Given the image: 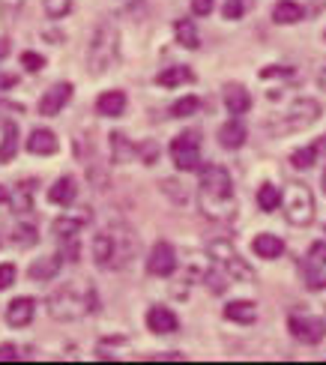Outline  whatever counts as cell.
<instances>
[{"label":"cell","instance_id":"40","mask_svg":"<svg viewBox=\"0 0 326 365\" xmlns=\"http://www.w3.org/2000/svg\"><path fill=\"white\" fill-rule=\"evenodd\" d=\"M9 284H15V267L12 264H0V291H6Z\"/></svg>","mask_w":326,"mask_h":365},{"label":"cell","instance_id":"24","mask_svg":"<svg viewBox=\"0 0 326 365\" xmlns=\"http://www.w3.org/2000/svg\"><path fill=\"white\" fill-rule=\"evenodd\" d=\"M108 144H111V162L114 165H123V162H129L132 156H138V144H132L123 132L108 135Z\"/></svg>","mask_w":326,"mask_h":365},{"label":"cell","instance_id":"13","mask_svg":"<svg viewBox=\"0 0 326 365\" xmlns=\"http://www.w3.org/2000/svg\"><path fill=\"white\" fill-rule=\"evenodd\" d=\"M34 312H36V299L34 297H15L9 306H6V324L12 329H21L34 321Z\"/></svg>","mask_w":326,"mask_h":365},{"label":"cell","instance_id":"52","mask_svg":"<svg viewBox=\"0 0 326 365\" xmlns=\"http://www.w3.org/2000/svg\"><path fill=\"white\" fill-rule=\"evenodd\" d=\"M323 39H326V30H323Z\"/></svg>","mask_w":326,"mask_h":365},{"label":"cell","instance_id":"25","mask_svg":"<svg viewBox=\"0 0 326 365\" xmlns=\"http://www.w3.org/2000/svg\"><path fill=\"white\" fill-rule=\"evenodd\" d=\"M302 19H305V9H302V4H297V0H278L275 9H272L275 24H300Z\"/></svg>","mask_w":326,"mask_h":365},{"label":"cell","instance_id":"23","mask_svg":"<svg viewBox=\"0 0 326 365\" xmlns=\"http://www.w3.org/2000/svg\"><path fill=\"white\" fill-rule=\"evenodd\" d=\"M195 81V72H192V66H185V63H177V66H168V69H162L159 75H156V84L159 87H180V84H192Z\"/></svg>","mask_w":326,"mask_h":365},{"label":"cell","instance_id":"48","mask_svg":"<svg viewBox=\"0 0 326 365\" xmlns=\"http://www.w3.org/2000/svg\"><path fill=\"white\" fill-rule=\"evenodd\" d=\"M9 54V39H0V60Z\"/></svg>","mask_w":326,"mask_h":365},{"label":"cell","instance_id":"8","mask_svg":"<svg viewBox=\"0 0 326 365\" xmlns=\"http://www.w3.org/2000/svg\"><path fill=\"white\" fill-rule=\"evenodd\" d=\"M168 150L180 171H200V135L195 129L180 132Z\"/></svg>","mask_w":326,"mask_h":365},{"label":"cell","instance_id":"30","mask_svg":"<svg viewBox=\"0 0 326 365\" xmlns=\"http://www.w3.org/2000/svg\"><path fill=\"white\" fill-rule=\"evenodd\" d=\"M15 153H19V126H15L12 120H6L4 123V141H0V165L12 162Z\"/></svg>","mask_w":326,"mask_h":365},{"label":"cell","instance_id":"44","mask_svg":"<svg viewBox=\"0 0 326 365\" xmlns=\"http://www.w3.org/2000/svg\"><path fill=\"white\" fill-rule=\"evenodd\" d=\"M308 291H326V276H312L308 279Z\"/></svg>","mask_w":326,"mask_h":365},{"label":"cell","instance_id":"16","mask_svg":"<svg viewBox=\"0 0 326 365\" xmlns=\"http://www.w3.org/2000/svg\"><path fill=\"white\" fill-rule=\"evenodd\" d=\"M126 105H129L126 90H105V93L96 96V111L102 117H120L126 111Z\"/></svg>","mask_w":326,"mask_h":365},{"label":"cell","instance_id":"21","mask_svg":"<svg viewBox=\"0 0 326 365\" xmlns=\"http://www.w3.org/2000/svg\"><path fill=\"white\" fill-rule=\"evenodd\" d=\"M245 141H248V129L243 126L240 117L228 120V123L219 129V144H222L225 150H240Z\"/></svg>","mask_w":326,"mask_h":365},{"label":"cell","instance_id":"3","mask_svg":"<svg viewBox=\"0 0 326 365\" xmlns=\"http://www.w3.org/2000/svg\"><path fill=\"white\" fill-rule=\"evenodd\" d=\"M49 317L54 321H81V317L93 314L99 309V294L93 282L87 279H72L66 284H60L54 294H49Z\"/></svg>","mask_w":326,"mask_h":365},{"label":"cell","instance_id":"32","mask_svg":"<svg viewBox=\"0 0 326 365\" xmlns=\"http://www.w3.org/2000/svg\"><path fill=\"white\" fill-rule=\"evenodd\" d=\"M252 6H255V0H225L222 4V15L228 21H240L245 12H252Z\"/></svg>","mask_w":326,"mask_h":365},{"label":"cell","instance_id":"31","mask_svg":"<svg viewBox=\"0 0 326 365\" xmlns=\"http://www.w3.org/2000/svg\"><path fill=\"white\" fill-rule=\"evenodd\" d=\"M9 240L15 242V246L27 249V246H36V242H39V231H36L34 225H15L12 234H9Z\"/></svg>","mask_w":326,"mask_h":365},{"label":"cell","instance_id":"37","mask_svg":"<svg viewBox=\"0 0 326 365\" xmlns=\"http://www.w3.org/2000/svg\"><path fill=\"white\" fill-rule=\"evenodd\" d=\"M138 156L144 159V165H153L159 159V144L156 141H144V144H138Z\"/></svg>","mask_w":326,"mask_h":365},{"label":"cell","instance_id":"22","mask_svg":"<svg viewBox=\"0 0 326 365\" xmlns=\"http://www.w3.org/2000/svg\"><path fill=\"white\" fill-rule=\"evenodd\" d=\"M75 197H78V182H75V177H60L54 186L49 189V201L57 204V207L75 204Z\"/></svg>","mask_w":326,"mask_h":365},{"label":"cell","instance_id":"51","mask_svg":"<svg viewBox=\"0 0 326 365\" xmlns=\"http://www.w3.org/2000/svg\"><path fill=\"white\" fill-rule=\"evenodd\" d=\"M4 108H6V105H4V102H0V114H4Z\"/></svg>","mask_w":326,"mask_h":365},{"label":"cell","instance_id":"46","mask_svg":"<svg viewBox=\"0 0 326 365\" xmlns=\"http://www.w3.org/2000/svg\"><path fill=\"white\" fill-rule=\"evenodd\" d=\"M147 359H185L183 354H153V356H147Z\"/></svg>","mask_w":326,"mask_h":365},{"label":"cell","instance_id":"50","mask_svg":"<svg viewBox=\"0 0 326 365\" xmlns=\"http://www.w3.org/2000/svg\"><path fill=\"white\" fill-rule=\"evenodd\" d=\"M320 186H323V195H326V168H323V180H320Z\"/></svg>","mask_w":326,"mask_h":365},{"label":"cell","instance_id":"27","mask_svg":"<svg viewBox=\"0 0 326 365\" xmlns=\"http://www.w3.org/2000/svg\"><path fill=\"white\" fill-rule=\"evenodd\" d=\"M323 144H326V138H323V141H315V144H308V147H302V150H293V153H290V165H293L297 171H308V168H312V165L317 162Z\"/></svg>","mask_w":326,"mask_h":365},{"label":"cell","instance_id":"38","mask_svg":"<svg viewBox=\"0 0 326 365\" xmlns=\"http://www.w3.org/2000/svg\"><path fill=\"white\" fill-rule=\"evenodd\" d=\"M21 66H24L27 72H39V69L45 66V57L36 54V51H24V54H21Z\"/></svg>","mask_w":326,"mask_h":365},{"label":"cell","instance_id":"17","mask_svg":"<svg viewBox=\"0 0 326 365\" xmlns=\"http://www.w3.org/2000/svg\"><path fill=\"white\" fill-rule=\"evenodd\" d=\"M225 321L240 324V327H252L258 321V306L252 299H234L225 306Z\"/></svg>","mask_w":326,"mask_h":365},{"label":"cell","instance_id":"28","mask_svg":"<svg viewBox=\"0 0 326 365\" xmlns=\"http://www.w3.org/2000/svg\"><path fill=\"white\" fill-rule=\"evenodd\" d=\"M90 222V212L84 210L78 219L75 216H60V219H54V225H51V231L63 240V237H78V231H81V225H87Z\"/></svg>","mask_w":326,"mask_h":365},{"label":"cell","instance_id":"20","mask_svg":"<svg viewBox=\"0 0 326 365\" xmlns=\"http://www.w3.org/2000/svg\"><path fill=\"white\" fill-rule=\"evenodd\" d=\"M252 252L258 257H263V261H275V257L285 255V240L275 234H258L252 240Z\"/></svg>","mask_w":326,"mask_h":365},{"label":"cell","instance_id":"41","mask_svg":"<svg viewBox=\"0 0 326 365\" xmlns=\"http://www.w3.org/2000/svg\"><path fill=\"white\" fill-rule=\"evenodd\" d=\"M213 4H215V0H192V12L204 19V15H210V12H213Z\"/></svg>","mask_w":326,"mask_h":365},{"label":"cell","instance_id":"33","mask_svg":"<svg viewBox=\"0 0 326 365\" xmlns=\"http://www.w3.org/2000/svg\"><path fill=\"white\" fill-rule=\"evenodd\" d=\"M200 111V99L198 96H183L170 105V117H192Z\"/></svg>","mask_w":326,"mask_h":365},{"label":"cell","instance_id":"36","mask_svg":"<svg viewBox=\"0 0 326 365\" xmlns=\"http://www.w3.org/2000/svg\"><path fill=\"white\" fill-rule=\"evenodd\" d=\"M305 257H308V264H312V267H326V240L312 242Z\"/></svg>","mask_w":326,"mask_h":365},{"label":"cell","instance_id":"19","mask_svg":"<svg viewBox=\"0 0 326 365\" xmlns=\"http://www.w3.org/2000/svg\"><path fill=\"white\" fill-rule=\"evenodd\" d=\"M34 186H36V180H19L15 182V189L9 192V207L12 212H30L34 210Z\"/></svg>","mask_w":326,"mask_h":365},{"label":"cell","instance_id":"6","mask_svg":"<svg viewBox=\"0 0 326 365\" xmlns=\"http://www.w3.org/2000/svg\"><path fill=\"white\" fill-rule=\"evenodd\" d=\"M285 219L297 227H305L315 222V195L305 182H290V189L285 192Z\"/></svg>","mask_w":326,"mask_h":365},{"label":"cell","instance_id":"47","mask_svg":"<svg viewBox=\"0 0 326 365\" xmlns=\"http://www.w3.org/2000/svg\"><path fill=\"white\" fill-rule=\"evenodd\" d=\"M317 87H320L323 93H326V66H323V69L317 72Z\"/></svg>","mask_w":326,"mask_h":365},{"label":"cell","instance_id":"4","mask_svg":"<svg viewBox=\"0 0 326 365\" xmlns=\"http://www.w3.org/2000/svg\"><path fill=\"white\" fill-rule=\"evenodd\" d=\"M120 57V34L114 21H99L93 27V36L87 45V69L90 75L108 72Z\"/></svg>","mask_w":326,"mask_h":365},{"label":"cell","instance_id":"1","mask_svg":"<svg viewBox=\"0 0 326 365\" xmlns=\"http://www.w3.org/2000/svg\"><path fill=\"white\" fill-rule=\"evenodd\" d=\"M198 207L210 222H230L237 212V197H234V180H230L225 165H200V180H198Z\"/></svg>","mask_w":326,"mask_h":365},{"label":"cell","instance_id":"42","mask_svg":"<svg viewBox=\"0 0 326 365\" xmlns=\"http://www.w3.org/2000/svg\"><path fill=\"white\" fill-rule=\"evenodd\" d=\"M12 362V359H21V354H19V347L15 344H0V362Z\"/></svg>","mask_w":326,"mask_h":365},{"label":"cell","instance_id":"39","mask_svg":"<svg viewBox=\"0 0 326 365\" xmlns=\"http://www.w3.org/2000/svg\"><path fill=\"white\" fill-rule=\"evenodd\" d=\"M258 75L263 81L267 78H287V75H293V66H263Z\"/></svg>","mask_w":326,"mask_h":365},{"label":"cell","instance_id":"11","mask_svg":"<svg viewBox=\"0 0 326 365\" xmlns=\"http://www.w3.org/2000/svg\"><path fill=\"white\" fill-rule=\"evenodd\" d=\"M69 99H72V84H69V81H57V84H51V87L42 93V99H39V114H42V117H57V114L69 105Z\"/></svg>","mask_w":326,"mask_h":365},{"label":"cell","instance_id":"43","mask_svg":"<svg viewBox=\"0 0 326 365\" xmlns=\"http://www.w3.org/2000/svg\"><path fill=\"white\" fill-rule=\"evenodd\" d=\"M19 84V75H12V72H0V90H9Z\"/></svg>","mask_w":326,"mask_h":365},{"label":"cell","instance_id":"29","mask_svg":"<svg viewBox=\"0 0 326 365\" xmlns=\"http://www.w3.org/2000/svg\"><path fill=\"white\" fill-rule=\"evenodd\" d=\"M282 201H285V195H282V189H278L275 182H260V189H258V207H260V212L278 210V207H282Z\"/></svg>","mask_w":326,"mask_h":365},{"label":"cell","instance_id":"35","mask_svg":"<svg viewBox=\"0 0 326 365\" xmlns=\"http://www.w3.org/2000/svg\"><path fill=\"white\" fill-rule=\"evenodd\" d=\"M60 252H63L66 261L78 264V261H81V246H78V237H63V240H60Z\"/></svg>","mask_w":326,"mask_h":365},{"label":"cell","instance_id":"2","mask_svg":"<svg viewBox=\"0 0 326 365\" xmlns=\"http://www.w3.org/2000/svg\"><path fill=\"white\" fill-rule=\"evenodd\" d=\"M138 255V237L129 225L114 222L102 234L93 237V261L99 269H123L135 261Z\"/></svg>","mask_w":326,"mask_h":365},{"label":"cell","instance_id":"15","mask_svg":"<svg viewBox=\"0 0 326 365\" xmlns=\"http://www.w3.org/2000/svg\"><path fill=\"white\" fill-rule=\"evenodd\" d=\"M63 252H57V255H49V257H39V261H34L27 267V276L34 279V282H51L57 272H60V267H63Z\"/></svg>","mask_w":326,"mask_h":365},{"label":"cell","instance_id":"5","mask_svg":"<svg viewBox=\"0 0 326 365\" xmlns=\"http://www.w3.org/2000/svg\"><path fill=\"white\" fill-rule=\"evenodd\" d=\"M317 120H320V105L315 99H297L285 114L267 120V123H263V132H267L270 138H285V135L315 126Z\"/></svg>","mask_w":326,"mask_h":365},{"label":"cell","instance_id":"12","mask_svg":"<svg viewBox=\"0 0 326 365\" xmlns=\"http://www.w3.org/2000/svg\"><path fill=\"white\" fill-rule=\"evenodd\" d=\"M144 321H147V329L156 332V336H168V332H177L180 329V317L170 312L168 306H150Z\"/></svg>","mask_w":326,"mask_h":365},{"label":"cell","instance_id":"10","mask_svg":"<svg viewBox=\"0 0 326 365\" xmlns=\"http://www.w3.org/2000/svg\"><path fill=\"white\" fill-rule=\"evenodd\" d=\"M174 269H177V252L168 240H159L147 255V272L156 279H168Z\"/></svg>","mask_w":326,"mask_h":365},{"label":"cell","instance_id":"14","mask_svg":"<svg viewBox=\"0 0 326 365\" xmlns=\"http://www.w3.org/2000/svg\"><path fill=\"white\" fill-rule=\"evenodd\" d=\"M222 99H225V108L234 114V117H240V114H245L248 108H252V93H248V90L243 84H237V81L225 84Z\"/></svg>","mask_w":326,"mask_h":365},{"label":"cell","instance_id":"49","mask_svg":"<svg viewBox=\"0 0 326 365\" xmlns=\"http://www.w3.org/2000/svg\"><path fill=\"white\" fill-rule=\"evenodd\" d=\"M4 201H9V192H6L4 186H0V204H4Z\"/></svg>","mask_w":326,"mask_h":365},{"label":"cell","instance_id":"18","mask_svg":"<svg viewBox=\"0 0 326 365\" xmlns=\"http://www.w3.org/2000/svg\"><path fill=\"white\" fill-rule=\"evenodd\" d=\"M27 153H34V156L57 153V135L51 129H34L27 135Z\"/></svg>","mask_w":326,"mask_h":365},{"label":"cell","instance_id":"45","mask_svg":"<svg viewBox=\"0 0 326 365\" xmlns=\"http://www.w3.org/2000/svg\"><path fill=\"white\" fill-rule=\"evenodd\" d=\"M21 4H24V0H0V9H4V12H19Z\"/></svg>","mask_w":326,"mask_h":365},{"label":"cell","instance_id":"7","mask_svg":"<svg viewBox=\"0 0 326 365\" xmlns=\"http://www.w3.org/2000/svg\"><path fill=\"white\" fill-rule=\"evenodd\" d=\"M207 255L219 267H225L228 276H234L237 282H255V269L243 261L240 252L234 249V242H230V240H213L210 246H207Z\"/></svg>","mask_w":326,"mask_h":365},{"label":"cell","instance_id":"34","mask_svg":"<svg viewBox=\"0 0 326 365\" xmlns=\"http://www.w3.org/2000/svg\"><path fill=\"white\" fill-rule=\"evenodd\" d=\"M45 12H49V19H66L72 12V0H42Z\"/></svg>","mask_w":326,"mask_h":365},{"label":"cell","instance_id":"9","mask_svg":"<svg viewBox=\"0 0 326 365\" xmlns=\"http://www.w3.org/2000/svg\"><path fill=\"white\" fill-rule=\"evenodd\" d=\"M287 329L290 336L300 344H320L326 339V324L320 317H302V314H290L287 317Z\"/></svg>","mask_w":326,"mask_h":365},{"label":"cell","instance_id":"26","mask_svg":"<svg viewBox=\"0 0 326 365\" xmlns=\"http://www.w3.org/2000/svg\"><path fill=\"white\" fill-rule=\"evenodd\" d=\"M174 36H177V42L183 45V48H189V51H195L198 45H200L195 19H177V21H174Z\"/></svg>","mask_w":326,"mask_h":365}]
</instances>
